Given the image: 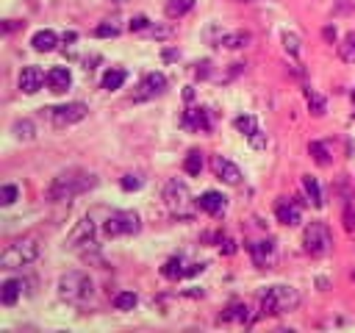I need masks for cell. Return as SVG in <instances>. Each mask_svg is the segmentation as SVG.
<instances>
[{"instance_id": "cell-10", "label": "cell", "mask_w": 355, "mask_h": 333, "mask_svg": "<svg viewBox=\"0 0 355 333\" xmlns=\"http://www.w3.org/2000/svg\"><path fill=\"white\" fill-rule=\"evenodd\" d=\"M202 269H205V264H191V266H186L183 258H169V261L161 266V275L169 278V280H178V278H186V275H197V272H202Z\"/></svg>"}, {"instance_id": "cell-30", "label": "cell", "mask_w": 355, "mask_h": 333, "mask_svg": "<svg viewBox=\"0 0 355 333\" xmlns=\"http://www.w3.org/2000/svg\"><path fill=\"white\" fill-rule=\"evenodd\" d=\"M236 128L250 139L252 133H258L261 128H258V122H255V117H250V114H244V117H236Z\"/></svg>"}, {"instance_id": "cell-21", "label": "cell", "mask_w": 355, "mask_h": 333, "mask_svg": "<svg viewBox=\"0 0 355 333\" xmlns=\"http://www.w3.org/2000/svg\"><path fill=\"white\" fill-rule=\"evenodd\" d=\"M250 42V33L247 31H233V33H222L219 36V47H227V50H239Z\"/></svg>"}, {"instance_id": "cell-34", "label": "cell", "mask_w": 355, "mask_h": 333, "mask_svg": "<svg viewBox=\"0 0 355 333\" xmlns=\"http://www.w3.org/2000/svg\"><path fill=\"white\" fill-rule=\"evenodd\" d=\"M17 194H19V189H17L14 183H6V186L0 189V203H3V205H11V203L17 200Z\"/></svg>"}, {"instance_id": "cell-15", "label": "cell", "mask_w": 355, "mask_h": 333, "mask_svg": "<svg viewBox=\"0 0 355 333\" xmlns=\"http://www.w3.org/2000/svg\"><path fill=\"white\" fill-rule=\"evenodd\" d=\"M225 205H227L225 197H222L219 191H214V189H211V191H202L200 200H197V208H202V211L211 214V216H219V214L225 211Z\"/></svg>"}, {"instance_id": "cell-27", "label": "cell", "mask_w": 355, "mask_h": 333, "mask_svg": "<svg viewBox=\"0 0 355 333\" xmlns=\"http://www.w3.org/2000/svg\"><path fill=\"white\" fill-rule=\"evenodd\" d=\"M308 153L313 155V161H316L319 166H327V164H330V150H327V144L311 142V144H308Z\"/></svg>"}, {"instance_id": "cell-5", "label": "cell", "mask_w": 355, "mask_h": 333, "mask_svg": "<svg viewBox=\"0 0 355 333\" xmlns=\"http://www.w3.org/2000/svg\"><path fill=\"white\" fill-rule=\"evenodd\" d=\"M89 114V105L86 103H64V105H50V108H42V117L53 125V128H67V125H75L80 122L83 117Z\"/></svg>"}, {"instance_id": "cell-20", "label": "cell", "mask_w": 355, "mask_h": 333, "mask_svg": "<svg viewBox=\"0 0 355 333\" xmlns=\"http://www.w3.org/2000/svg\"><path fill=\"white\" fill-rule=\"evenodd\" d=\"M92 233H94V222L86 216V219H80V225L72 230V236H69V247H75L78 241H83V244H92Z\"/></svg>"}, {"instance_id": "cell-17", "label": "cell", "mask_w": 355, "mask_h": 333, "mask_svg": "<svg viewBox=\"0 0 355 333\" xmlns=\"http://www.w3.org/2000/svg\"><path fill=\"white\" fill-rule=\"evenodd\" d=\"M31 44H33V50H39V53H50V50H55L58 36H55V31L44 28V31H36V33H33Z\"/></svg>"}, {"instance_id": "cell-23", "label": "cell", "mask_w": 355, "mask_h": 333, "mask_svg": "<svg viewBox=\"0 0 355 333\" xmlns=\"http://www.w3.org/2000/svg\"><path fill=\"white\" fill-rule=\"evenodd\" d=\"M191 6H194V0H166L164 11H166V17H169V19H180L183 14H189V11H191Z\"/></svg>"}, {"instance_id": "cell-38", "label": "cell", "mask_w": 355, "mask_h": 333, "mask_svg": "<svg viewBox=\"0 0 355 333\" xmlns=\"http://www.w3.org/2000/svg\"><path fill=\"white\" fill-rule=\"evenodd\" d=\"M147 28H150V19L144 14H139V17L130 19V31H147Z\"/></svg>"}, {"instance_id": "cell-1", "label": "cell", "mask_w": 355, "mask_h": 333, "mask_svg": "<svg viewBox=\"0 0 355 333\" xmlns=\"http://www.w3.org/2000/svg\"><path fill=\"white\" fill-rule=\"evenodd\" d=\"M94 186H97V175L94 172H86V169L72 166V169H64V172H58L53 178V183L47 186V200L64 203V200H72V197L94 189Z\"/></svg>"}, {"instance_id": "cell-36", "label": "cell", "mask_w": 355, "mask_h": 333, "mask_svg": "<svg viewBox=\"0 0 355 333\" xmlns=\"http://www.w3.org/2000/svg\"><path fill=\"white\" fill-rule=\"evenodd\" d=\"M283 44H286V50H288L291 56L300 53V39H297L294 33H283Z\"/></svg>"}, {"instance_id": "cell-33", "label": "cell", "mask_w": 355, "mask_h": 333, "mask_svg": "<svg viewBox=\"0 0 355 333\" xmlns=\"http://www.w3.org/2000/svg\"><path fill=\"white\" fill-rule=\"evenodd\" d=\"M14 136L17 139H33V122L31 119H19V122H14Z\"/></svg>"}, {"instance_id": "cell-13", "label": "cell", "mask_w": 355, "mask_h": 333, "mask_svg": "<svg viewBox=\"0 0 355 333\" xmlns=\"http://www.w3.org/2000/svg\"><path fill=\"white\" fill-rule=\"evenodd\" d=\"M247 250H250V255H252V261H255L258 266H266V264L275 261V241H272V239L252 241V244H247Z\"/></svg>"}, {"instance_id": "cell-18", "label": "cell", "mask_w": 355, "mask_h": 333, "mask_svg": "<svg viewBox=\"0 0 355 333\" xmlns=\"http://www.w3.org/2000/svg\"><path fill=\"white\" fill-rule=\"evenodd\" d=\"M22 294V280L19 278H8L3 286H0V302L3 305H14Z\"/></svg>"}, {"instance_id": "cell-16", "label": "cell", "mask_w": 355, "mask_h": 333, "mask_svg": "<svg viewBox=\"0 0 355 333\" xmlns=\"http://www.w3.org/2000/svg\"><path fill=\"white\" fill-rule=\"evenodd\" d=\"M275 214H277V222H283V225H300V219H302V214H300V205L297 203H291V200H280L277 205H275Z\"/></svg>"}, {"instance_id": "cell-29", "label": "cell", "mask_w": 355, "mask_h": 333, "mask_svg": "<svg viewBox=\"0 0 355 333\" xmlns=\"http://www.w3.org/2000/svg\"><path fill=\"white\" fill-rule=\"evenodd\" d=\"M338 56L347 61V64H355V33H347L338 44Z\"/></svg>"}, {"instance_id": "cell-2", "label": "cell", "mask_w": 355, "mask_h": 333, "mask_svg": "<svg viewBox=\"0 0 355 333\" xmlns=\"http://www.w3.org/2000/svg\"><path fill=\"white\" fill-rule=\"evenodd\" d=\"M42 253V244H39V236H22L17 241H11L3 253H0V266L3 269H17V266H28L39 258Z\"/></svg>"}, {"instance_id": "cell-7", "label": "cell", "mask_w": 355, "mask_h": 333, "mask_svg": "<svg viewBox=\"0 0 355 333\" xmlns=\"http://www.w3.org/2000/svg\"><path fill=\"white\" fill-rule=\"evenodd\" d=\"M105 236H133L141 230V219L136 211H114L105 225H103Z\"/></svg>"}, {"instance_id": "cell-24", "label": "cell", "mask_w": 355, "mask_h": 333, "mask_svg": "<svg viewBox=\"0 0 355 333\" xmlns=\"http://www.w3.org/2000/svg\"><path fill=\"white\" fill-rule=\"evenodd\" d=\"M125 80H128V72H125V69H108V72L103 75L100 86H103V89H108V92H114V89H119Z\"/></svg>"}, {"instance_id": "cell-14", "label": "cell", "mask_w": 355, "mask_h": 333, "mask_svg": "<svg viewBox=\"0 0 355 333\" xmlns=\"http://www.w3.org/2000/svg\"><path fill=\"white\" fill-rule=\"evenodd\" d=\"M44 83H47V89H50V92L61 94V92H67V89H69V83H72V75H69V69H67V67H53V69L47 72Z\"/></svg>"}, {"instance_id": "cell-42", "label": "cell", "mask_w": 355, "mask_h": 333, "mask_svg": "<svg viewBox=\"0 0 355 333\" xmlns=\"http://www.w3.org/2000/svg\"><path fill=\"white\" fill-rule=\"evenodd\" d=\"M352 100H355V92H352Z\"/></svg>"}, {"instance_id": "cell-4", "label": "cell", "mask_w": 355, "mask_h": 333, "mask_svg": "<svg viewBox=\"0 0 355 333\" xmlns=\"http://www.w3.org/2000/svg\"><path fill=\"white\" fill-rule=\"evenodd\" d=\"M297 305H300V294H297V289L283 286V283L269 286V289L261 294V314H266V316L288 314V311H294Z\"/></svg>"}, {"instance_id": "cell-28", "label": "cell", "mask_w": 355, "mask_h": 333, "mask_svg": "<svg viewBox=\"0 0 355 333\" xmlns=\"http://www.w3.org/2000/svg\"><path fill=\"white\" fill-rule=\"evenodd\" d=\"M183 169H186V175H200L202 172V153L200 150H189V155L183 161Z\"/></svg>"}, {"instance_id": "cell-41", "label": "cell", "mask_w": 355, "mask_h": 333, "mask_svg": "<svg viewBox=\"0 0 355 333\" xmlns=\"http://www.w3.org/2000/svg\"><path fill=\"white\" fill-rule=\"evenodd\" d=\"M352 280H355V272H352Z\"/></svg>"}, {"instance_id": "cell-32", "label": "cell", "mask_w": 355, "mask_h": 333, "mask_svg": "<svg viewBox=\"0 0 355 333\" xmlns=\"http://www.w3.org/2000/svg\"><path fill=\"white\" fill-rule=\"evenodd\" d=\"M344 228L355 230V203L349 194H344Z\"/></svg>"}, {"instance_id": "cell-9", "label": "cell", "mask_w": 355, "mask_h": 333, "mask_svg": "<svg viewBox=\"0 0 355 333\" xmlns=\"http://www.w3.org/2000/svg\"><path fill=\"white\" fill-rule=\"evenodd\" d=\"M164 89H166V78H164L161 72H150V75H144V78H141L139 92L133 94V100H150V97L161 94Z\"/></svg>"}, {"instance_id": "cell-25", "label": "cell", "mask_w": 355, "mask_h": 333, "mask_svg": "<svg viewBox=\"0 0 355 333\" xmlns=\"http://www.w3.org/2000/svg\"><path fill=\"white\" fill-rule=\"evenodd\" d=\"M302 189H305V197L316 205V208H322V189H319V183H316V178H311V175H305L302 178Z\"/></svg>"}, {"instance_id": "cell-6", "label": "cell", "mask_w": 355, "mask_h": 333, "mask_svg": "<svg viewBox=\"0 0 355 333\" xmlns=\"http://www.w3.org/2000/svg\"><path fill=\"white\" fill-rule=\"evenodd\" d=\"M302 244H305V253H311L313 258H319V255H327L330 253L333 236H330V230H327L324 222H311L305 228V233H302Z\"/></svg>"}, {"instance_id": "cell-8", "label": "cell", "mask_w": 355, "mask_h": 333, "mask_svg": "<svg viewBox=\"0 0 355 333\" xmlns=\"http://www.w3.org/2000/svg\"><path fill=\"white\" fill-rule=\"evenodd\" d=\"M164 200H166V205L172 208V214H178V216H186V205H189V186L183 183V180H169L166 183V189H164Z\"/></svg>"}, {"instance_id": "cell-22", "label": "cell", "mask_w": 355, "mask_h": 333, "mask_svg": "<svg viewBox=\"0 0 355 333\" xmlns=\"http://www.w3.org/2000/svg\"><path fill=\"white\" fill-rule=\"evenodd\" d=\"M247 319H250V314H247V305L244 302H230L222 311V316H219V322H247Z\"/></svg>"}, {"instance_id": "cell-11", "label": "cell", "mask_w": 355, "mask_h": 333, "mask_svg": "<svg viewBox=\"0 0 355 333\" xmlns=\"http://www.w3.org/2000/svg\"><path fill=\"white\" fill-rule=\"evenodd\" d=\"M214 172H216L219 180H225V183H230V186H239V183H241V172H239V166H236L233 161L222 158V155H214Z\"/></svg>"}, {"instance_id": "cell-40", "label": "cell", "mask_w": 355, "mask_h": 333, "mask_svg": "<svg viewBox=\"0 0 355 333\" xmlns=\"http://www.w3.org/2000/svg\"><path fill=\"white\" fill-rule=\"evenodd\" d=\"M241 3H252V0H241Z\"/></svg>"}, {"instance_id": "cell-19", "label": "cell", "mask_w": 355, "mask_h": 333, "mask_svg": "<svg viewBox=\"0 0 355 333\" xmlns=\"http://www.w3.org/2000/svg\"><path fill=\"white\" fill-rule=\"evenodd\" d=\"M183 125H186V128H194V130H208V128H211L208 111H205V108H191V111H186Z\"/></svg>"}, {"instance_id": "cell-3", "label": "cell", "mask_w": 355, "mask_h": 333, "mask_svg": "<svg viewBox=\"0 0 355 333\" xmlns=\"http://www.w3.org/2000/svg\"><path fill=\"white\" fill-rule=\"evenodd\" d=\"M92 294H94V286H92V278L86 272L72 269V272H64L58 278V297L61 300H67L72 305H83L92 300Z\"/></svg>"}, {"instance_id": "cell-35", "label": "cell", "mask_w": 355, "mask_h": 333, "mask_svg": "<svg viewBox=\"0 0 355 333\" xmlns=\"http://www.w3.org/2000/svg\"><path fill=\"white\" fill-rule=\"evenodd\" d=\"M144 180H141V175H125L122 180H119V186L125 189V191H133V189H139Z\"/></svg>"}, {"instance_id": "cell-12", "label": "cell", "mask_w": 355, "mask_h": 333, "mask_svg": "<svg viewBox=\"0 0 355 333\" xmlns=\"http://www.w3.org/2000/svg\"><path fill=\"white\" fill-rule=\"evenodd\" d=\"M44 78H47V75H44L39 67H25V69L19 72V89H22L25 94H36V92L42 89Z\"/></svg>"}, {"instance_id": "cell-31", "label": "cell", "mask_w": 355, "mask_h": 333, "mask_svg": "<svg viewBox=\"0 0 355 333\" xmlns=\"http://www.w3.org/2000/svg\"><path fill=\"white\" fill-rule=\"evenodd\" d=\"M305 100H308V108H311L316 117L324 114V97H322V94H316L313 89H305Z\"/></svg>"}, {"instance_id": "cell-39", "label": "cell", "mask_w": 355, "mask_h": 333, "mask_svg": "<svg viewBox=\"0 0 355 333\" xmlns=\"http://www.w3.org/2000/svg\"><path fill=\"white\" fill-rule=\"evenodd\" d=\"M324 39H336V28H324Z\"/></svg>"}, {"instance_id": "cell-26", "label": "cell", "mask_w": 355, "mask_h": 333, "mask_svg": "<svg viewBox=\"0 0 355 333\" xmlns=\"http://www.w3.org/2000/svg\"><path fill=\"white\" fill-rule=\"evenodd\" d=\"M114 308L116 311H133L136 308V302H139V297L133 294V291H119V294H114Z\"/></svg>"}, {"instance_id": "cell-37", "label": "cell", "mask_w": 355, "mask_h": 333, "mask_svg": "<svg viewBox=\"0 0 355 333\" xmlns=\"http://www.w3.org/2000/svg\"><path fill=\"white\" fill-rule=\"evenodd\" d=\"M116 33H119L116 25H97V28H94V36H100V39H105V36H116Z\"/></svg>"}]
</instances>
